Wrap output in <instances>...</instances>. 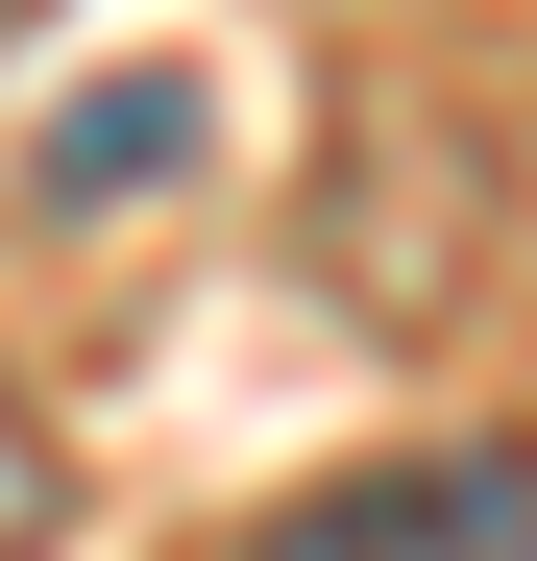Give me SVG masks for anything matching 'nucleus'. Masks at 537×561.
Masks as SVG:
<instances>
[{
	"label": "nucleus",
	"instance_id": "nucleus-1",
	"mask_svg": "<svg viewBox=\"0 0 537 561\" xmlns=\"http://www.w3.org/2000/svg\"><path fill=\"white\" fill-rule=\"evenodd\" d=\"M244 561H537V463L513 439H391L342 489H294Z\"/></svg>",
	"mask_w": 537,
	"mask_h": 561
},
{
	"label": "nucleus",
	"instance_id": "nucleus-3",
	"mask_svg": "<svg viewBox=\"0 0 537 561\" xmlns=\"http://www.w3.org/2000/svg\"><path fill=\"white\" fill-rule=\"evenodd\" d=\"M49 513H73V489H49V415L0 391V561H49Z\"/></svg>",
	"mask_w": 537,
	"mask_h": 561
},
{
	"label": "nucleus",
	"instance_id": "nucleus-2",
	"mask_svg": "<svg viewBox=\"0 0 537 561\" xmlns=\"http://www.w3.org/2000/svg\"><path fill=\"white\" fill-rule=\"evenodd\" d=\"M171 147H196V73H99V99L49 123V196H147Z\"/></svg>",
	"mask_w": 537,
	"mask_h": 561
}]
</instances>
